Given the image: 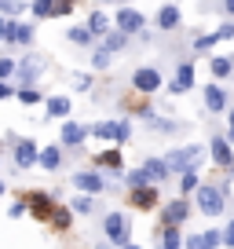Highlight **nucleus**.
<instances>
[{
  "mask_svg": "<svg viewBox=\"0 0 234 249\" xmlns=\"http://www.w3.org/2000/svg\"><path fill=\"white\" fill-rule=\"evenodd\" d=\"M201 154H205L201 147H180V150H172V154H165V165L168 169H194L201 161Z\"/></svg>",
  "mask_w": 234,
  "mask_h": 249,
  "instance_id": "f257e3e1",
  "label": "nucleus"
},
{
  "mask_svg": "<svg viewBox=\"0 0 234 249\" xmlns=\"http://www.w3.org/2000/svg\"><path fill=\"white\" fill-rule=\"evenodd\" d=\"M40 70H44V59H40V55H26V59L15 66V73H18V81H22V85L37 81V73H40Z\"/></svg>",
  "mask_w": 234,
  "mask_h": 249,
  "instance_id": "f03ea898",
  "label": "nucleus"
},
{
  "mask_svg": "<svg viewBox=\"0 0 234 249\" xmlns=\"http://www.w3.org/2000/svg\"><path fill=\"white\" fill-rule=\"evenodd\" d=\"M198 205H201V213L216 216V213L223 209V195H219L216 187H201V191H198Z\"/></svg>",
  "mask_w": 234,
  "mask_h": 249,
  "instance_id": "7ed1b4c3",
  "label": "nucleus"
},
{
  "mask_svg": "<svg viewBox=\"0 0 234 249\" xmlns=\"http://www.w3.org/2000/svg\"><path fill=\"white\" fill-rule=\"evenodd\" d=\"M106 234L117 242V246H128V224H125L121 213H110L106 216Z\"/></svg>",
  "mask_w": 234,
  "mask_h": 249,
  "instance_id": "20e7f679",
  "label": "nucleus"
},
{
  "mask_svg": "<svg viewBox=\"0 0 234 249\" xmlns=\"http://www.w3.org/2000/svg\"><path fill=\"white\" fill-rule=\"evenodd\" d=\"M132 85L139 88V92H157V88H161V73L150 70V66H143V70H135Z\"/></svg>",
  "mask_w": 234,
  "mask_h": 249,
  "instance_id": "39448f33",
  "label": "nucleus"
},
{
  "mask_svg": "<svg viewBox=\"0 0 234 249\" xmlns=\"http://www.w3.org/2000/svg\"><path fill=\"white\" fill-rule=\"evenodd\" d=\"M33 161H37V147H33V140H18L15 143V165H18V169H30Z\"/></svg>",
  "mask_w": 234,
  "mask_h": 249,
  "instance_id": "423d86ee",
  "label": "nucleus"
},
{
  "mask_svg": "<svg viewBox=\"0 0 234 249\" xmlns=\"http://www.w3.org/2000/svg\"><path fill=\"white\" fill-rule=\"evenodd\" d=\"M190 213V202H172L161 209V224H180V220H187Z\"/></svg>",
  "mask_w": 234,
  "mask_h": 249,
  "instance_id": "0eeeda50",
  "label": "nucleus"
},
{
  "mask_svg": "<svg viewBox=\"0 0 234 249\" xmlns=\"http://www.w3.org/2000/svg\"><path fill=\"white\" fill-rule=\"evenodd\" d=\"M73 187L95 195V191H102V176H95V172H77V176H73Z\"/></svg>",
  "mask_w": 234,
  "mask_h": 249,
  "instance_id": "6e6552de",
  "label": "nucleus"
},
{
  "mask_svg": "<svg viewBox=\"0 0 234 249\" xmlns=\"http://www.w3.org/2000/svg\"><path fill=\"white\" fill-rule=\"evenodd\" d=\"M30 209H33V216H37V220H48V216H51V209H55L51 195H33L30 198Z\"/></svg>",
  "mask_w": 234,
  "mask_h": 249,
  "instance_id": "1a4fd4ad",
  "label": "nucleus"
},
{
  "mask_svg": "<svg viewBox=\"0 0 234 249\" xmlns=\"http://www.w3.org/2000/svg\"><path fill=\"white\" fill-rule=\"evenodd\" d=\"M205 107L212 110V114H219V110L227 107V95H223V88L219 85H212V88H205Z\"/></svg>",
  "mask_w": 234,
  "mask_h": 249,
  "instance_id": "9d476101",
  "label": "nucleus"
},
{
  "mask_svg": "<svg viewBox=\"0 0 234 249\" xmlns=\"http://www.w3.org/2000/svg\"><path fill=\"white\" fill-rule=\"evenodd\" d=\"M117 26H121L125 33H135L143 26V15H139V11H132V8H125L121 15H117Z\"/></svg>",
  "mask_w": 234,
  "mask_h": 249,
  "instance_id": "9b49d317",
  "label": "nucleus"
},
{
  "mask_svg": "<svg viewBox=\"0 0 234 249\" xmlns=\"http://www.w3.org/2000/svg\"><path fill=\"white\" fill-rule=\"evenodd\" d=\"M212 158H216L219 165H223V169H234V158H231V147H227V140H212Z\"/></svg>",
  "mask_w": 234,
  "mask_h": 249,
  "instance_id": "f8f14e48",
  "label": "nucleus"
},
{
  "mask_svg": "<svg viewBox=\"0 0 234 249\" xmlns=\"http://www.w3.org/2000/svg\"><path fill=\"white\" fill-rule=\"evenodd\" d=\"M157 26H161V30H176V26H180V8L165 4V8L157 11Z\"/></svg>",
  "mask_w": 234,
  "mask_h": 249,
  "instance_id": "ddd939ff",
  "label": "nucleus"
},
{
  "mask_svg": "<svg viewBox=\"0 0 234 249\" xmlns=\"http://www.w3.org/2000/svg\"><path fill=\"white\" fill-rule=\"evenodd\" d=\"M154 198H157L154 187H147V183H143V187H132V202L139 205V209H150V205H154Z\"/></svg>",
  "mask_w": 234,
  "mask_h": 249,
  "instance_id": "4468645a",
  "label": "nucleus"
},
{
  "mask_svg": "<svg viewBox=\"0 0 234 249\" xmlns=\"http://www.w3.org/2000/svg\"><path fill=\"white\" fill-rule=\"evenodd\" d=\"M187 88H194V66H180V73L172 81V92H187Z\"/></svg>",
  "mask_w": 234,
  "mask_h": 249,
  "instance_id": "2eb2a0df",
  "label": "nucleus"
},
{
  "mask_svg": "<svg viewBox=\"0 0 234 249\" xmlns=\"http://www.w3.org/2000/svg\"><path fill=\"white\" fill-rule=\"evenodd\" d=\"M8 40H15V44H30V40H33V30H30V26L11 22V26H8Z\"/></svg>",
  "mask_w": 234,
  "mask_h": 249,
  "instance_id": "dca6fc26",
  "label": "nucleus"
},
{
  "mask_svg": "<svg viewBox=\"0 0 234 249\" xmlns=\"http://www.w3.org/2000/svg\"><path fill=\"white\" fill-rule=\"evenodd\" d=\"M143 172H147V179L154 183V179H165V176H168V165H165V158H161V161L154 158V161H147V165H143Z\"/></svg>",
  "mask_w": 234,
  "mask_h": 249,
  "instance_id": "f3484780",
  "label": "nucleus"
},
{
  "mask_svg": "<svg viewBox=\"0 0 234 249\" xmlns=\"http://www.w3.org/2000/svg\"><path fill=\"white\" fill-rule=\"evenodd\" d=\"M48 114H51V117H66V114H70V99H66V95L48 99Z\"/></svg>",
  "mask_w": 234,
  "mask_h": 249,
  "instance_id": "a211bd4d",
  "label": "nucleus"
},
{
  "mask_svg": "<svg viewBox=\"0 0 234 249\" xmlns=\"http://www.w3.org/2000/svg\"><path fill=\"white\" fill-rule=\"evenodd\" d=\"M37 161L44 165L48 172H51V169H59V150H55V147H44V150L37 154Z\"/></svg>",
  "mask_w": 234,
  "mask_h": 249,
  "instance_id": "6ab92c4d",
  "label": "nucleus"
},
{
  "mask_svg": "<svg viewBox=\"0 0 234 249\" xmlns=\"http://www.w3.org/2000/svg\"><path fill=\"white\" fill-rule=\"evenodd\" d=\"M48 220H51L55 231H66V227H70V209H51V216H48Z\"/></svg>",
  "mask_w": 234,
  "mask_h": 249,
  "instance_id": "aec40b11",
  "label": "nucleus"
},
{
  "mask_svg": "<svg viewBox=\"0 0 234 249\" xmlns=\"http://www.w3.org/2000/svg\"><path fill=\"white\" fill-rule=\"evenodd\" d=\"M99 165H102V169H110V172H117V169H121V154H117V150H102Z\"/></svg>",
  "mask_w": 234,
  "mask_h": 249,
  "instance_id": "412c9836",
  "label": "nucleus"
},
{
  "mask_svg": "<svg viewBox=\"0 0 234 249\" xmlns=\"http://www.w3.org/2000/svg\"><path fill=\"white\" fill-rule=\"evenodd\" d=\"M63 140L66 143H70V147H73V143H81V140H84V128H81V124H66V128H63Z\"/></svg>",
  "mask_w": 234,
  "mask_h": 249,
  "instance_id": "4be33fe9",
  "label": "nucleus"
},
{
  "mask_svg": "<svg viewBox=\"0 0 234 249\" xmlns=\"http://www.w3.org/2000/svg\"><path fill=\"white\" fill-rule=\"evenodd\" d=\"M187 246H219V231H205V234H194Z\"/></svg>",
  "mask_w": 234,
  "mask_h": 249,
  "instance_id": "5701e85b",
  "label": "nucleus"
},
{
  "mask_svg": "<svg viewBox=\"0 0 234 249\" xmlns=\"http://www.w3.org/2000/svg\"><path fill=\"white\" fill-rule=\"evenodd\" d=\"M33 15H37V18L55 15V0H33Z\"/></svg>",
  "mask_w": 234,
  "mask_h": 249,
  "instance_id": "b1692460",
  "label": "nucleus"
},
{
  "mask_svg": "<svg viewBox=\"0 0 234 249\" xmlns=\"http://www.w3.org/2000/svg\"><path fill=\"white\" fill-rule=\"evenodd\" d=\"M231 73V59H212V77H227Z\"/></svg>",
  "mask_w": 234,
  "mask_h": 249,
  "instance_id": "393cba45",
  "label": "nucleus"
},
{
  "mask_svg": "<svg viewBox=\"0 0 234 249\" xmlns=\"http://www.w3.org/2000/svg\"><path fill=\"white\" fill-rule=\"evenodd\" d=\"M95 136H99V140H114L117 143V124H95Z\"/></svg>",
  "mask_w": 234,
  "mask_h": 249,
  "instance_id": "a878e982",
  "label": "nucleus"
},
{
  "mask_svg": "<svg viewBox=\"0 0 234 249\" xmlns=\"http://www.w3.org/2000/svg\"><path fill=\"white\" fill-rule=\"evenodd\" d=\"M190 191H198V172L194 169L183 172V195H190Z\"/></svg>",
  "mask_w": 234,
  "mask_h": 249,
  "instance_id": "bb28decb",
  "label": "nucleus"
},
{
  "mask_svg": "<svg viewBox=\"0 0 234 249\" xmlns=\"http://www.w3.org/2000/svg\"><path fill=\"white\" fill-rule=\"evenodd\" d=\"M157 238H161L165 246H183V238H180V231H176V227H168V231H165V234H157Z\"/></svg>",
  "mask_w": 234,
  "mask_h": 249,
  "instance_id": "cd10ccee",
  "label": "nucleus"
},
{
  "mask_svg": "<svg viewBox=\"0 0 234 249\" xmlns=\"http://www.w3.org/2000/svg\"><path fill=\"white\" fill-rule=\"evenodd\" d=\"M132 140V124L128 121H117V143H128Z\"/></svg>",
  "mask_w": 234,
  "mask_h": 249,
  "instance_id": "c85d7f7f",
  "label": "nucleus"
},
{
  "mask_svg": "<svg viewBox=\"0 0 234 249\" xmlns=\"http://www.w3.org/2000/svg\"><path fill=\"white\" fill-rule=\"evenodd\" d=\"M0 11H4V15H18L22 4H18V0H0Z\"/></svg>",
  "mask_w": 234,
  "mask_h": 249,
  "instance_id": "c756f323",
  "label": "nucleus"
},
{
  "mask_svg": "<svg viewBox=\"0 0 234 249\" xmlns=\"http://www.w3.org/2000/svg\"><path fill=\"white\" fill-rule=\"evenodd\" d=\"M106 15H92V26H88V30H92V33H106Z\"/></svg>",
  "mask_w": 234,
  "mask_h": 249,
  "instance_id": "7c9ffc66",
  "label": "nucleus"
},
{
  "mask_svg": "<svg viewBox=\"0 0 234 249\" xmlns=\"http://www.w3.org/2000/svg\"><path fill=\"white\" fill-rule=\"evenodd\" d=\"M106 48L110 52H121V48H125V33H114V37L106 40Z\"/></svg>",
  "mask_w": 234,
  "mask_h": 249,
  "instance_id": "2f4dec72",
  "label": "nucleus"
},
{
  "mask_svg": "<svg viewBox=\"0 0 234 249\" xmlns=\"http://www.w3.org/2000/svg\"><path fill=\"white\" fill-rule=\"evenodd\" d=\"M88 85H92V77H88V73H73V88H77V92H84Z\"/></svg>",
  "mask_w": 234,
  "mask_h": 249,
  "instance_id": "473e14b6",
  "label": "nucleus"
},
{
  "mask_svg": "<svg viewBox=\"0 0 234 249\" xmlns=\"http://www.w3.org/2000/svg\"><path fill=\"white\" fill-rule=\"evenodd\" d=\"M128 183H132V187H143V183H150V179H147V172H132V176H128Z\"/></svg>",
  "mask_w": 234,
  "mask_h": 249,
  "instance_id": "72a5a7b5",
  "label": "nucleus"
},
{
  "mask_svg": "<svg viewBox=\"0 0 234 249\" xmlns=\"http://www.w3.org/2000/svg\"><path fill=\"white\" fill-rule=\"evenodd\" d=\"M66 11H73V0H55V15H66Z\"/></svg>",
  "mask_w": 234,
  "mask_h": 249,
  "instance_id": "f704fd0d",
  "label": "nucleus"
},
{
  "mask_svg": "<svg viewBox=\"0 0 234 249\" xmlns=\"http://www.w3.org/2000/svg\"><path fill=\"white\" fill-rule=\"evenodd\" d=\"M11 73H15V62H11V59H0V77H11Z\"/></svg>",
  "mask_w": 234,
  "mask_h": 249,
  "instance_id": "c9c22d12",
  "label": "nucleus"
},
{
  "mask_svg": "<svg viewBox=\"0 0 234 249\" xmlns=\"http://www.w3.org/2000/svg\"><path fill=\"white\" fill-rule=\"evenodd\" d=\"M26 209H30V205H26V202H15V205H11V209H8V216H11V220H15V216H22V213H26Z\"/></svg>",
  "mask_w": 234,
  "mask_h": 249,
  "instance_id": "e433bc0d",
  "label": "nucleus"
},
{
  "mask_svg": "<svg viewBox=\"0 0 234 249\" xmlns=\"http://www.w3.org/2000/svg\"><path fill=\"white\" fill-rule=\"evenodd\" d=\"M18 99H22V103H40V95L33 92V88H26V92H18Z\"/></svg>",
  "mask_w": 234,
  "mask_h": 249,
  "instance_id": "4c0bfd02",
  "label": "nucleus"
},
{
  "mask_svg": "<svg viewBox=\"0 0 234 249\" xmlns=\"http://www.w3.org/2000/svg\"><path fill=\"white\" fill-rule=\"evenodd\" d=\"M88 33H92V30H70V40H77V44H84V40H88Z\"/></svg>",
  "mask_w": 234,
  "mask_h": 249,
  "instance_id": "58836bf2",
  "label": "nucleus"
},
{
  "mask_svg": "<svg viewBox=\"0 0 234 249\" xmlns=\"http://www.w3.org/2000/svg\"><path fill=\"white\" fill-rule=\"evenodd\" d=\"M73 209H81V213H88V209H92V198H73Z\"/></svg>",
  "mask_w": 234,
  "mask_h": 249,
  "instance_id": "ea45409f",
  "label": "nucleus"
},
{
  "mask_svg": "<svg viewBox=\"0 0 234 249\" xmlns=\"http://www.w3.org/2000/svg\"><path fill=\"white\" fill-rule=\"evenodd\" d=\"M216 37H219V40H227V37H234V26H231V22H227V26H219V30H216Z\"/></svg>",
  "mask_w": 234,
  "mask_h": 249,
  "instance_id": "a19ab883",
  "label": "nucleus"
},
{
  "mask_svg": "<svg viewBox=\"0 0 234 249\" xmlns=\"http://www.w3.org/2000/svg\"><path fill=\"white\" fill-rule=\"evenodd\" d=\"M92 62H95V66H106L110 55H106V52H95V55H92Z\"/></svg>",
  "mask_w": 234,
  "mask_h": 249,
  "instance_id": "79ce46f5",
  "label": "nucleus"
},
{
  "mask_svg": "<svg viewBox=\"0 0 234 249\" xmlns=\"http://www.w3.org/2000/svg\"><path fill=\"white\" fill-rule=\"evenodd\" d=\"M8 26H11L8 18H0V40H8Z\"/></svg>",
  "mask_w": 234,
  "mask_h": 249,
  "instance_id": "37998d69",
  "label": "nucleus"
},
{
  "mask_svg": "<svg viewBox=\"0 0 234 249\" xmlns=\"http://www.w3.org/2000/svg\"><path fill=\"white\" fill-rule=\"evenodd\" d=\"M11 95V85H4V81H0V99H8Z\"/></svg>",
  "mask_w": 234,
  "mask_h": 249,
  "instance_id": "c03bdc74",
  "label": "nucleus"
},
{
  "mask_svg": "<svg viewBox=\"0 0 234 249\" xmlns=\"http://www.w3.org/2000/svg\"><path fill=\"white\" fill-rule=\"evenodd\" d=\"M223 242H231V246H234V224H231V227H227V234H223Z\"/></svg>",
  "mask_w": 234,
  "mask_h": 249,
  "instance_id": "a18cd8bd",
  "label": "nucleus"
},
{
  "mask_svg": "<svg viewBox=\"0 0 234 249\" xmlns=\"http://www.w3.org/2000/svg\"><path fill=\"white\" fill-rule=\"evenodd\" d=\"M223 8H227V11H234V0H223Z\"/></svg>",
  "mask_w": 234,
  "mask_h": 249,
  "instance_id": "49530a36",
  "label": "nucleus"
},
{
  "mask_svg": "<svg viewBox=\"0 0 234 249\" xmlns=\"http://www.w3.org/2000/svg\"><path fill=\"white\" fill-rule=\"evenodd\" d=\"M231 140H234V110H231Z\"/></svg>",
  "mask_w": 234,
  "mask_h": 249,
  "instance_id": "de8ad7c7",
  "label": "nucleus"
},
{
  "mask_svg": "<svg viewBox=\"0 0 234 249\" xmlns=\"http://www.w3.org/2000/svg\"><path fill=\"white\" fill-rule=\"evenodd\" d=\"M0 195H4V183H0Z\"/></svg>",
  "mask_w": 234,
  "mask_h": 249,
  "instance_id": "09e8293b",
  "label": "nucleus"
}]
</instances>
